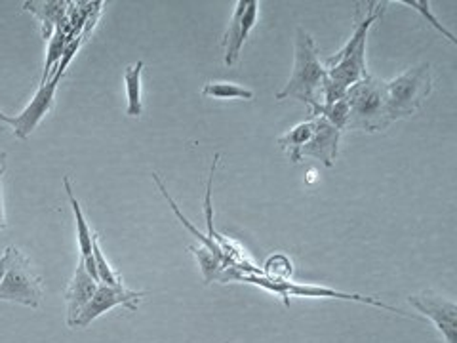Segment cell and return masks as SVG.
Segmentation results:
<instances>
[{"label":"cell","mask_w":457,"mask_h":343,"mask_svg":"<svg viewBox=\"0 0 457 343\" xmlns=\"http://www.w3.org/2000/svg\"><path fill=\"white\" fill-rule=\"evenodd\" d=\"M145 296H147V292H134V290H128L126 286H109V284L99 282L94 297L90 299V304L80 311L77 321L71 328H86L92 321L102 317L104 313L111 311L117 305H122L128 311L136 313L141 297H145Z\"/></svg>","instance_id":"cell-6"},{"label":"cell","mask_w":457,"mask_h":343,"mask_svg":"<svg viewBox=\"0 0 457 343\" xmlns=\"http://www.w3.org/2000/svg\"><path fill=\"white\" fill-rule=\"evenodd\" d=\"M63 71L57 69L55 73L38 86V90L35 94V97L31 99V104H29L21 113L20 117L13 119V126L12 130L16 134V138L20 139H27L35 132V128L42 122V119L46 117V114L52 111L54 102H55V90H57V82L63 79Z\"/></svg>","instance_id":"cell-7"},{"label":"cell","mask_w":457,"mask_h":343,"mask_svg":"<svg viewBox=\"0 0 457 343\" xmlns=\"http://www.w3.org/2000/svg\"><path fill=\"white\" fill-rule=\"evenodd\" d=\"M63 188H65L67 198H69V203H71V208H73V213H75L77 235H79V247H80V260H82L86 271H88V275H90L96 282H99V280H97V271H96V262H94V252H92L94 233H92V229H90L88 222H86V218H84V212H82V208H80L79 198H77L75 193H73V188H71L69 176L63 178Z\"/></svg>","instance_id":"cell-12"},{"label":"cell","mask_w":457,"mask_h":343,"mask_svg":"<svg viewBox=\"0 0 457 343\" xmlns=\"http://www.w3.org/2000/svg\"><path fill=\"white\" fill-rule=\"evenodd\" d=\"M326 79V67L319 55L314 38L302 27L295 31V62L288 84L277 94V99H299L311 107V114L320 105V90Z\"/></svg>","instance_id":"cell-1"},{"label":"cell","mask_w":457,"mask_h":343,"mask_svg":"<svg viewBox=\"0 0 457 343\" xmlns=\"http://www.w3.org/2000/svg\"><path fill=\"white\" fill-rule=\"evenodd\" d=\"M97 284L86 271L82 260L75 271L73 280L69 282V286L65 289V302H67V324L69 328L73 326V322L77 321V317L80 314V311L90 304V299L94 297Z\"/></svg>","instance_id":"cell-11"},{"label":"cell","mask_w":457,"mask_h":343,"mask_svg":"<svg viewBox=\"0 0 457 343\" xmlns=\"http://www.w3.org/2000/svg\"><path fill=\"white\" fill-rule=\"evenodd\" d=\"M6 229V216H4V198H3V178H0V231Z\"/></svg>","instance_id":"cell-24"},{"label":"cell","mask_w":457,"mask_h":343,"mask_svg":"<svg viewBox=\"0 0 457 343\" xmlns=\"http://www.w3.org/2000/svg\"><path fill=\"white\" fill-rule=\"evenodd\" d=\"M92 252H94V262H96V271H97V280L102 284H109V286H124L117 271L111 267L107 257L104 255V250H102V247H99V238L96 233H94V240H92Z\"/></svg>","instance_id":"cell-20"},{"label":"cell","mask_w":457,"mask_h":343,"mask_svg":"<svg viewBox=\"0 0 457 343\" xmlns=\"http://www.w3.org/2000/svg\"><path fill=\"white\" fill-rule=\"evenodd\" d=\"M67 48V40H65V33L62 29H55L54 37L48 40V52H46V63H45V73H42V82H46L62 63V57L65 54Z\"/></svg>","instance_id":"cell-18"},{"label":"cell","mask_w":457,"mask_h":343,"mask_svg":"<svg viewBox=\"0 0 457 343\" xmlns=\"http://www.w3.org/2000/svg\"><path fill=\"white\" fill-rule=\"evenodd\" d=\"M349 122L347 130L383 132L393 124L387 105V82L366 75L347 90Z\"/></svg>","instance_id":"cell-2"},{"label":"cell","mask_w":457,"mask_h":343,"mask_svg":"<svg viewBox=\"0 0 457 343\" xmlns=\"http://www.w3.org/2000/svg\"><path fill=\"white\" fill-rule=\"evenodd\" d=\"M203 96L213 99H253L255 94L235 82H206Z\"/></svg>","instance_id":"cell-16"},{"label":"cell","mask_w":457,"mask_h":343,"mask_svg":"<svg viewBox=\"0 0 457 343\" xmlns=\"http://www.w3.org/2000/svg\"><path fill=\"white\" fill-rule=\"evenodd\" d=\"M387 4H389V3H370V4L366 6V13H364V16L356 20L354 33L351 35L349 42H347V45L343 46L336 55L328 57L326 65H324L326 69L336 65V63H339V62H343V60H347L349 55H353L356 50H359L361 45H364V42H368V31H370V27L374 25V23L383 16L385 6H387Z\"/></svg>","instance_id":"cell-13"},{"label":"cell","mask_w":457,"mask_h":343,"mask_svg":"<svg viewBox=\"0 0 457 343\" xmlns=\"http://www.w3.org/2000/svg\"><path fill=\"white\" fill-rule=\"evenodd\" d=\"M13 254H16V248L10 247L4 250V254L0 255V282H3L4 275L8 273V269L12 265V260H13Z\"/></svg>","instance_id":"cell-23"},{"label":"cell","mask_w":457,"mask_h":343,"mask_svg":"<svg viewBox=\"0 0 457 343\" xmlns=\"http://www.w3.org/2000/svg\"><path fill=\"white\" fill-rule=\"evenodd\" d=\"M312 121L314 130L307 146L302 149V156H312V159L320 161L326 168H332L337 159L341 132L322 117H312Z\"/></svg>","instance_id":"cell-10"},{"label":"cell","mask_w":457,"mask_h":343,"mask_svg":"<svg viewBox=\"0 0 457 343\" xmlns=\"http://www.w3.org/2000/svg\"><path fill=\"white\" fill-rule=\"evenodd\" d=\"M238 280L242 282H252L262 286V289L273 292L284 299L286 305H290V297H324V299H343V302H359L366 305H374L379 309H387L396 314H404L400 309L387 305L379 302L376 297H364L359 294H347V292H339L334 289H326V286H314V284H294L290 280H278V279H269L263 273H242Z\"/></svg>","instance_id":"cell-4"},{"label":"cell","mask_w":457,"mask_h":343,"mask_svg":"<svg viewBox=\"0 0 457 343\" xmlns=\"http://www.w3.org/2000/svg\"><path fill=\"white\" fill-rule=\"evenodd\" d=\"M257 13H260V3H248V0H238L237 3L231 23H228L223 37L227 65H235L238 62L242 46H245L250 31L257 23Z\"/></svg>","instance_id":"cell-9"},{"label":"cell","mask_w":457,"mask_h":343,"mask_svg":"<svg viewBox=\"0 0 457 343\" xmlns=\"http://www.w3.org/2000/svg\"><path fill=\"white\" fill-rule=\"evenodd\" d=\"M4 170H6V155L0 153V178L4 176Z\"/></svg>","instance_id":"cell-26"},{"label":"cell","mask_w":457,"mask_h":343,"mask_svg":"<svg viewBox=\"0 0 457 343\" xmlns=\"http://www.w3.org/2000/svg\"><path fill=\"white\" fill-rule=\"evenodd\" d=\"M12 126H13V119L8 117L6 113L0 111V136H3L8 130V128H12Z\"/></svg>","instance_id":"cell-25"},{"label":"cell","mask_w":457,"mask_h":343,"mask_svg":"<svg viewBox=\"0 0 457 343\" xmlns=\"http://www.w3.org/2000/svg\"><path fill=\"white\" fill-rule=\"evenodd\" d=\"M349 102L347 97L339 99L336 104L330 105H319L317 111L312 113V117H322L328 122H330L334 128H337L339 132L347 130V122H349Z\"/></svg>","instance_id":"cell-19"},{"label":"cell","mask_w":457,"mask_h":343,"mask_svg":"<svg viewBox=\"0 0 457 343\" xmlns=\"http://www.w3.org/2000/svg\"><path fill=\"white\" fill-rule=\"evenodd\" d=\"M42 277L29 262V257L16 248L8 273L0 282V302H13L27 307H38L42 304Z\"/></svg>","instance_id":"cell-5"},{"label":"cell","mask_w":457,"mask_h":343,"mask_svg":"<svg viewBox=\"0 0 457 343\" xmlns=\"http://www.w3.org/2000/svg\"><path fill=\"white\" fill-rule=\"evenodd\" d=\"M145 63L137 62L124 71V82H126V97H128V107L126 114L128 117H139L143 113V99H141V75Z\"/></svg>","instance_id":"cell-15"},{"label":"cell","mask_w":457,"mask_h":343,"mask_svg":"<svg viewBox=\"0 0 457 343\" xmlns=\"http://www.w3.org/2000/svg\"><path fill=\"white\" fill-rule=\"evenodd\" d=\"M189 250L196 255V260L200 264V269H203V275H204V282L210 284L213 280H221V275L225 271V264L221 257H218L213 252H210L208 248L200 247V248H195V247H189Z\"/></svg>","instance_id":"cell-17"},{"label":"cell","mask_w":457,"mask_h":343,"mask_svg":"<svg viewBox=\"0 0 457 343\" xmlns=\"http://www.w3.org/2000/svg\"><path fill=\"white\" fill-rule=\"evenodd\" d=\"M314 130V121H307V122H299L297 126H294L288 134H284L278 138V146L288 155V159L297 164L299 161L303 159L302 156V149L307 146V141L311 139Z\"/></svg>","instance_id":"cell-14"},{"label":"cell","mask_w":457,"mask_h":343,"mask_svg":"<svg viewBox=\"0 0 457 343\" xmlns=\"http://www.w3.org/2000/svg\"><path fill=\"white\" fill-rule=\"evenodd\" d=\"M398 3H403V4L410 6V8H413L416 12H420L421 18H423L427 23H431V27L436 29V31H438L440 35H445V37L452 42V45H457V40H455L453 33H450L445 25L438 23V20L431 13V3H428V0H398Z\"/></svg>","instance_id":"cell-21"},{"label":"cell","mask_w":457,"mask_h":343,"mask_svg":"<svg viewBox=\"0 0 457 343\" xmlns=\"http://www.w3.org/2000/svg\"><path fill=\"white\" fill-rule=\"evenodd\" d=\"M410 305L431 319L446 343H457V305L433 290L410 296Z\"/></svg>","instance_id":"cell-8"},{"label":"cell","mask_w":457,"mask_h":343,"mask_svg":"<svg viewBox=\"0 0 457 343\" xmlns=\"http://www.w3.org/2000/svg\"><path fill=\"white\" fill-rule=\"evenodd\" d=\"M433 84L435 79L428 63L410 67L403 75L387 82V105L391 121L410 119L411 114H416L427 102V97L431 96Z\"/></svg>","instance_id":"cell-3"},{"label":"cell","mask_w":457,"mask_h":343,"mask_svg":"<svg viewBox=\"0 0 457 343\" xmlns=\"http://www.w3.org/2000/svg\"><path fill=\"white\" fill-rule=\"evenodd\" d=\"M292 262L288 260V257L282 255V254H277V255H270L267 264H265V271L263 275L269 277V279H278V280H288L290 275H292Z\"/></svg>","instance_id":"cell-22"}]
</instances>
